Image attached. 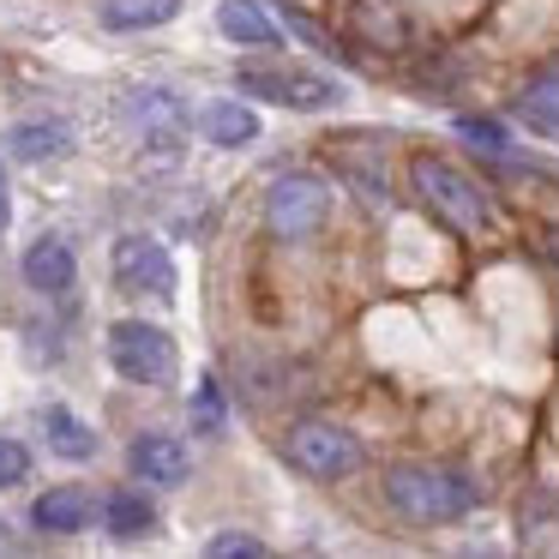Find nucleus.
<instances>
[{
  "label": "nucleus",
  "instance_id": "nucleus-1",
  "mask_svg": "<svg viewBox=\"0 0 559 559\" xmlns=\"http://www.w3.org/2000/svg\"><path fill=\"white\" fill-rule=\"evenodd\" d=\"M385 499L415 523H457L481 506V481L451 463H397L385 475Z\"/></svg>",
  "mask_w": 559,
  "mask_h": 559
},
{
  "label": "nucleus",
  "instance_id": "nucleus-2",
  "mask_svg": "<svg viewBox=\"0 0 559 559\" xmlns=\"http://www.w3.org/2000/svg\"><path fill=\"white\" fill-rule=\"evenodd\" d=\"M409 181H415V193L427 199V211H439L451 229H463V235L493 229V199H487V187L475 181V175H463L457 163H445V157H415V163H409Z\"/></svg>",
  "mask_w": 559,
  "mask_h": 559
},
{
  "label": "nucleus",
  "instance_id": "nucleus-3",
  "mask_svg": "<svg viewBox=\"0 0 559 559\" xmlns=\"http://www.w3.org/2000/svg\"><path fill=\"white\" fill-rule=\"evenodd\" d=\"M235 91L241 97H259V103H277V109H301V115H319V109H337L343 103V79L331 73H313V67H235Z\"/></svg>",
  "mask_w": 559,
  "mask_h": 559
},
{
  "label": "nucleus",
  "instance_id": "nucleus-4",
  "mask_svg": "<svg viewBox=\"0 0 559 559\" xmlns=\"http://www.w3.org/2000/svg\"><path fill=\"white\" fill-rule=\"evenodd\" d=\"M109 367L127 385H175L181 355H175V337L163 325L121 319V325H109Z\"/></svg>",
  "mask_w": 559,
  "mask_h": 559
},
{
  "label": "nucleus",
  "instance_id": "nucleus-5",
  "mask_svg": "<svg viewBox=\"0 0 559 559\" xmlns=\"http://www.w3.org/2000/svg\"><path fill=\"white\" fill-rule=\"evenodd\" d=\"M283 457L301 475H313V481H343V475H355L367 463V451H361V439L337 421H295L289 433H283Z\"/></svg>",
  "mask_w": 559,
  "mask_h": 559
},
{
  "label": "nucleus",
  "instance_id": "nucleus-6",
  "mask_svg": "<svg viewBox=\"0 0 559 559\" xmlns=\"http://www.w3.org/2000/svg\"><path fill=\"white\" fill-rule=\"evenodd\" d=\"M331 217V187L319 181V175L307 169H289L271 181L265 193V229L277 235V241H307V235H319Z\"/></svg>",
  "mask_w": 559,
  "mask_h": 559
},
{
  "label": "nucleus",
  "instance_id": "nucleus-7",
  "mask_svg": "<svg viewBox=\"0 0 559 559\" xmlns=\"http://www.w3.org/2000/svg\"><path fill=\"white\" fill-rule=\"evenodd\" d=\"M121 115H127V127H133L139 145L157 151V157H181L187 133H193V115H187V103L175 97L169 85H139V91H127Z\"/></svg>",
  "mask_w": 559,
  "mask_h": 559
},
{
  "label": "nucleus",
  "instance_id": "nucleus-8",
  "mask_svg": "<svg viewBox=\"0 0 559 559\" xmlns=\"http://www.w3.org/2000/svg\"><path fill=\"white\" fill-rule=\"evenodd\" d=\"M115 283L127 295H151V301H175V259L157 235H121L115 241Z\"/></svg>",
  "mask_w": 559,
  "mask_h": 559
},
{
  "label": "nucleus",
  "instance_id": "nucleus-9",
  "mask_svg": "<svg viewBox=\"0 0 559 559\" xmlns=\"http://www.w3.org/2000/svg\"><path fill=\"white\" fill-rule=\"evenodd\" d=\"M25 283L43 295V301H67V295H73V283H79L73 247H67L61 235H43V241H31V253H25Z\"/></svg>",
  "mask_w": 559,
  "mask_h": 559
},
{
  "label": "nucleus",
  "instance_id": "nucleus-10",
  "mask_svg": "<svg viewBox=\"0 0 559 559\" xmlns=\"http://www.w3.org/2000/svg\"><path fill=\"white\" fill-rule=\"evenodd\" d=\"M127 463H133V475L151 487H181L187 469H193V457H187V445L175 433H139L133 445H127Z\"/></svg>",
  "mask_w": 559,
  "mask_h": 559
},
{
  "label": "nucleus",
  "instance_id": "nucleus-11",
  "mask_svg": "<svg viewBox=\"0 0 559 559\" xmlns=\"http://www.w3.org/2000/svg\"><path fill=\"white\" fill-rule=\"evenodd\" d=\"M217 31L235 49H271L277 43V19L259 0H217Z\"/></svg>",
  "mask_w": 559,
  "mask_h": 559
},
{
  "label": "nucleus",
  "instance_id": "nucleus-12",
  "mask_svg": "<svg viewBox=\"0 0 559 559\" xmlns=\"http://www.w3.org/2000/svg\"><path fill=\"white\" fill-rule=\"evenodd\" d=\"M31 523L49 535H79L91 530V493L85 487H49V493L31 506Z\"/></svg>",
  "mask_w": 559,
  "mask_h": 559
},
{
  "label": "nucleus",
  "instance_id": "nucleus-13",
  "mask_svg": "<svg viewBox=\"0 0 559 559\" xmlns=\"http://www.w3.org/2000/svg\"><path fill=\"white\" fill-rule=\"evenodd\" d=\"M0 145L13 151L19 163H49V157H61V151L73 145V127L67 121H19V127H7Z\"/></svg>",
  "mask_w": 559,
  "mask_h": 559
},
{
  "label": "nucleus",
  "instance_id": "nucleus-14",
  "mask_svg": "<svg viewBox=\"0 0 559 559\" xmlns=\"http://www.w3.org/2000/svg\"><path fill=\"white\" fill-rule=\"evenodd\" d=\"M199 127H205V139H211V145H223V151H241V145H253V139H259V115L247 109L241 97L211 103V109L199 115Z\"/></svg>",
  "mask_w": 559,
  "mask_h": 559
},
{
  "label": "nucleus",
  "instance_id": "nucleus-15",
  "mask_svg": "<svg viewBox=\"0 0 559 559\" xmlns=\"http://www.w3.org/2000/svg\"><path fill=\"white\" fill-rule=\"evenodd\" d=\"M181 7H187V0H103L97 19H103V31H121V37H133V31L169 25Z\"/></svg>",
  "mask_w": 559,
  "mask_h": 559
},
{
  "label": "nucleus",
  "instance_id": "nucleus-16",
  "mask_svg": "<svg viewBox=\"0 0 559 559\" xmlns=\"http://www.w3.org/2000/svg\"><path fill=\"white\" fill-rule=\"evenodd\" d=\"M103 523H109V535H121V542H139V535L157 530V506H151L139 487H115V493L103 499Z\"/></svg>",
  "mask_w": 559,
  "mask_h": 559
},
{
  "label": "nucleus",
  "instance_id": "nucleus-17",
  "mask_svg": "<svg viewBox=\"0 0 559 559\" xmlns=\"http://www.w3.org/2000/svg\"><path fill=\"white\" fill-rule=\"evenodd\" d=\"M43 433H49V445L61 451V457H73V463L97 457V433H91L67 403H49V409H43Z\"/></svg>",
  "mask_w": 559,
  "mask_h": 559
},
{
  "label": "nucleus",
  "instance_id": "nucleus-18",
  "mask_svg": "<svg viewBox=\"0 0 559 559\" xmlns=\"http://www.w3.org/2000/svg\"><path fill=\"white\" fill-rule=\"evenodd\" d=\"M518 121L530 127V133H542V139H554V145H559V79L542 73V85L523 91V97H518Z\"/></svg>",
  "mask_w": 559,
  "mask_h": 559
},
{
  "label": "nucleus",
  "instance_id": "nucleus-19",
  "mask_svg": "<svg viewBox=\"0 0 559 559\" xmlns=\"http://www.w3.org/2000/svg\"><path fill=\"white\" fill-rule=\"evenodd\" d=\"M355 19H361V31H367V37H373V43H403V37H409V25H403V13H397V7H385V13H379V0H361V7H355Z\"/></svg>",
  "mask_w": 559,
  "mask_h": 559
},
{
  "label": "nucleus",
  "instance_id": "nucleus-20",
  "mask_svg": "<svg viewBox=\"0 0 559 559\" xmlns=\"http://www.w3.org/2000/svg\"><path fill=\"white\" fill-rule=\"evenodd\" d=\"M457 133L475 139L481 151H493V157H511V133L499 121H487V115H457Z\"/></svg>",
  "mask_w": 559,
  "mask_h": 559
},
{
  "label": "nucleus",
  "instance_id": "nucleus-21",
  "mask_svg": "<svg viewBox=\"0 0 559 559\" xmlns=\"http://www.w3.org/2000/svg\"><path fill=\"white\" fill-rule=\"evenodd\" d=\"M193 427L199 433H223V391H217V379H199L193 385Z\"/></svg>",
  "mask_w": 559,
  "mask_h": 559
},
{
  "label": "nucleus",
  "instance_id": "nucleus-22",
  "mask_svg": "<svg viewBox=\"0 0 559 559\" xmlns=\"http://www.w3.org/2000/svg\"><path fill=\"white\" fill-rule=\"evenodd\" d=\"M283 25H289V31H295V37H301V43H307V49H313V55H325V61H349V49H337V43H331L325 31L313 25V19L289 13V19H283Z\"/></svg>",
  "mask_w": 559,
  "mask_h": 559
},
{
  "label": "nucleus",
  "instance_id": "nucleus-23",
  "mask_svg": "<svg viewBox=\"0 0 559 559\" xmlns=\"http://www.w3.org/2000/svg\"><path fill=\"white\" fill-rule=\"evenodd\" d=\"M31 475V451L13 433H0V487H19Z\"/></svg>",
  "mask_w": 559,
  "mask_h": 559
},
{
  "label": "nucleus",
  "instance_id": "nucleus-24",
  "mask_svg": "<svg viewBox=\"0 0 559 559\" xmlns=\"http://www.w3.org/2000/svg\"><path fill=\"white\" fill-rule=\"evenodd\" d=\"M205 554H217V559H235V554H241V559H259V554H265V542H259V535H217Z\"/></svg>",
  "mask_w": 559,
  "mask_h": 559
},
{
  "label": "nucleus",
  "instance_id": "nucleus-25",
  "mask_svg": "<svg viewBox=\"0 0 559 559\" xmlns=\"http://www.w3.org/2000/svg\"><path fill=\"white\" fill-rule=\"evenodd\" d=\"M7 223H13V187H7V169H0V235H7Z\"/></svg>",
  "mask_w": 559,
  "mask_h": 559
},
{
  "label": "nucleus",
  "instance_id": "nucleus-26",
  "mask_svg": "<svg viewBox=\"0 0 559 559\" xmlns=\"http://www.w3.org/2000/svg\"><path fill=\"white\" fill-rule=\"evenodd\" d=\"M547 79H559V61H554V67H547Z\"/></svg>",
  "mask_w": 559,
  "mask_h": 559
}]
</instances>
